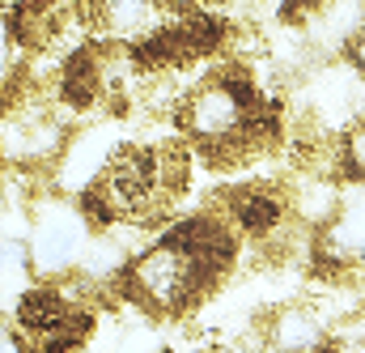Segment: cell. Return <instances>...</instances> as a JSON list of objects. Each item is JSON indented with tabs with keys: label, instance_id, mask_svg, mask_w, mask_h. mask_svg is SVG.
<instances>
[{
	"label": "cell",
	"instance_id": "1",
	"mask_svg": "<svg viewBox=\"0 0 365 353\" xmlns=\"http://www.w3.org/2000/svg\"><path fill=\"white\" fill-rule=\"evenodd\" d=\"M217 285H221V277H212L166 234L158 243H149L145 252H136L128 272L119 277V294L158 319H179L187 311H195Z\"/></svg>",
	"mask_w": 365,
	"mask_h": 353
},
{
	"label": "cell",
	"instance_id": "6",
	"mask_svg": "<svg viewBox=\"0 0 365 353\" xmlns=\"http://www.w3.org/2000/svg\"><path fill=\"white\" fill-rule=\"evenodd\" d=\"M0 353H34V345L17 324H0Z\"/></svg>",
	"mask_w": 365,
	"mask_h": 353
},
{
	"label": "cell",
	"instance_id": "2",
	"mask_svg": "<svg viewBox=\"0 0 365 353\" xmlns=\"http://www.w3.org/2000/svg\"><path fill=\"white\" fill-rule=\"evenodd\" d=\"M225 222L238 230V239H251L259 247H284L297 234L289 196L276 187H234L225 196Z\"/></svg>",
	"mask_w": 365,
	"mask_h": 353
},
{
	"label": "cell",
	"instance_id": "4",
	"mask_svg": "<svg viewBox=\"0 0 365 353\" xmlns=\"http://www.w3.org/2000/svg\"><path fill=\"white\" fill-rule=\"evenodd\" d=\"M77 311H81V302H73V294H64L56 281H47V285L21 289V298L13 307V324L30 337V345H38L43 337H51L56 328H64Z\"/></svg>",
	"mask_w": 365,
	"mask_h": 353
},
{
	"label": "cell",
	"instance_id": "3",
	"mask_svg": "<svg viewBox=\"0 0 365 353\" xmlns=\"http://www.w3.org/2000/svg\"><path fill=\"white\" fill-rule=\"evenodd\" d=\"M264 341L272 353H323L331 345V319L310 302H284L264 319Z\"/></svg>",
	"mask_w": 365,
	"mask_h": 353
},
{
	"label": "cell",
	"instance_id": "8",
	"mask_svg": "<svg viewBox=\"0 0 365 353\" xmlns=\"http://www.w3.org/2000/svg\"><path fill=\"white\" fill-rule=\"evenodd\" d=\"M0 162H4V149H0Z\"/></svg>",
	"mask_w": 365,
	"mask_h": 353
},
{
	"label": "cell",
	"instance_id": "7",
	"mask_svg": "<svg viewBox=\"0 0 365 353\" xmlns=\"http://www.w3.org/2000/svg\"><path fill=\"white\" fill-rule=\"evenodd\" d=\"M344 64H349L357 77H365V26L357 30V39L349 43V51H344Z\"/></svg>",
	"mask_w": 365,
	"mask_h": 353
},
{
	"label": "cell",
	"instance_id": "5",
	"mask_svg": "<svg viewBox=\"0 0 365 353\" xmlns=\"http://www.w3.org/2000/svg\"><path fill=\"white\" fill-rule=\"evenodd\" d=\"M344 183H365V119L344 132Z\"/></svg>",
	"mask_w": 365,
	"mask_h": 353
}]
</instances>
